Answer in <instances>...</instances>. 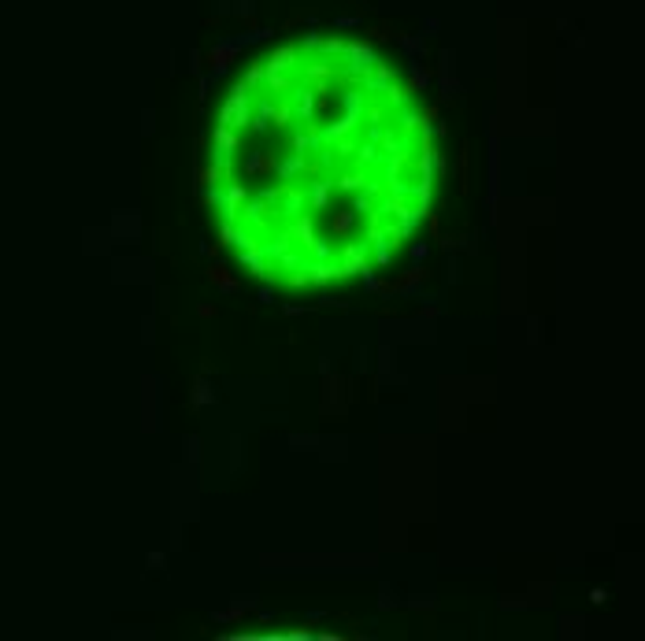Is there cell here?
<instances>
[{"instance_id":"10","label":"cell","mask_w":645,"mask_h":641,"mask_svg":"<svg viewBox=\"0 0 645 641\" xmlns=\"http://www.w3.org/2000/svg\"><path fill=\"white\" fill-rule=\"evenodd\" d=\"M286 234L293 238L297 249H304V241L316 238V216H312V211H297V216H290L286 219Z\"/></svg>"},{"instance_id":"31","label":"cell","mask_w":645,"mask_h":641,"mask_svg":"<svg viewBox=\"0 0 645 641\" xmlns=\"http://www.w3.org/2000/svg\"><path fill=\"white\" fill-rule=\"evenodd\" d=\"M426 82H430V74H426V67H419V63H416V67H412V78H408V82H404V89H408V93H412V96H416V93H419V89H423V86H426Z\"/></svg>"},{"instance_id":"27","label":"cell","mask_w":645,"mask_h":641,"mask_svg":"<svg viewBox=\"0 0 645 641\" xmlns=\"http://www.w3.org/2000/svg\"><path fill=\"white\" fill-rule=\"evenodd\" d=\"M226 178H230L226 167H219V163H208V167L197 171V186H201V189L204 186H219V182H226Z\"/></svg>"},{"instance_id":"36","label":"cell","mask_w":645,"mask_h":641,"mask_svg":"<svg viewBox=\"0 0 645 641\" xmlns=\"http://www.w3.org/2000/svg\"><path fill=\"white\" fill-rule=\"evenodd\" d=\"M371 260H375L378 267H390V260H393V249H390L386 241H382V245H371Z\"/></svg>"},{"instance_id":"20","label":"cell","mask_w":645,"mask_h":641,"mask_svg":"<svg viewBox=\"0 0 645 641\" xmlns=\"http://www.w3.org/2000/svg\"><path fill=\"white\" fill-rule=\"evenodd\" d=\"M353 163L360 171H375L378 163H382V152H378V145L375 141H360L356 145V152H353Z\"/></svg>"},{"instance_id":"30","label":"cell","mask_w":645,"mask_h":641,"mask_svg":"<svg viewBox=\"0 0 645 641\" xmlns=\"http://www.w3.org/2000/svg\"><path fill=\"white\" fill-rule=\"evenodd\" d=\"M326 378V401H323V412H330V408L338 404V412H341V382L338 378H330V374H323Z\"/></svg>"},{"instance_id":"28","label":"cell","mask_w":645,"mask_h":641,"mask_svg":"<svg viewBox=\"0 0 645 641\" xmlns=\"http://www.w3.org/2000/svg\"><path fill=\"white\" fill-rule=\"evenodd\" d=\"M426 211H430V208H419V204H408V211H404V216H401V219H397V226H401V230H404V234H412V230H416V226L423 223V216H426Z\"/></svg>"},{"instance_id":"22","label":"cell","mask_w":645,"mask_h":641,"mask_svg":"<svg viewBox=\"0 0 645 641\" xmlns=\"http://www.w3.org/2000/svg\"><path fill=\"white\" fill-rule=\"evenodd\" d=\"M208 282H211V286H219L223 293H234V289H238V278L230 274V267H226V264H219V260H215V264L208 267Z\"/></svg>"},{"instance_id":"38","label":"cell","mask_w":645,"mask_h":641,"mask_svg":"<svg viewBox=\"0 0 645 641\" xmlns=\"http://www.w3.org/2000/svg\"><path fill=\"white\" fill-rule=\"evenodd\" d=\"M401 45H404V52H426L423 38H401Z\"/></svg>"},{"instance_id":"3","label":"cell","mask_w":645,"mask_h":641,"mask_svg":"<svg viewBox=\"0 0 645 641\" xmlns=\"http://www.w3.org/2000/svg\"><path fill=\"white\" fill-rule=\"evenodd\" d=\"M368 264H371V249H368V241H345L341 249H338V271H341V278L360 274Z\"/></svg>"},{"instance_id":"42","label":"cell","mask_w":645,"mask_h":641,"mask_svg":"<svg viewBox=\"0 0 645 641\" xmlns=\"http://www.w3.org/2000/svg\"><path fill=\"white\" fill-rule=\"evenodd\" d=\"M419 115H423V123H438V104H430V108H423Z\"/></svg>"},{"instance_id":"35","label":"cell","mask_w":645,"mask_h":641,"mask_svg":"<svg viewBox=\"0 0 645 641\" xmlns=\"http://www.w3.org/2000/svg\"><path fill=\"white\" fill-rule=\"evenodd\" d=\"M238 230H241V223L223 219V226H219V241H215V245H234V241H238Z\"/></svg>"},{"instance_id":"1","label":"cell","mask_w":645,"mask_h":641,"mask_svg":"<svg viewBox=\"0 0 645 641\" xmlns=\"http://www.w3.org/2000/svg\"><path fill=\"white\" fill-rule=\"evenodd\" d=\"M253 89H245L241 82L234 89H230V96L223 101V108H219V119L215 123H223V126H234V130H245L249 126V119H253V96H249Z\"/></svg>"},{"instance_id":"16","label":"cell","mask_w":645,"mask_h":641,"mask_svg":"<svg viewBox=\"0 0 645 641\" xmlns=\"http://www.w3.org/2000/svg\"><path fill=\"white\" fill-rule=\"evenodd\" d=\"M215 404V389L208 386V374H197L193 386H189V408L193 412H201V408Z\"/></svg>"},{"instance_id":"34","label":"cell","mask_w":645,"mask_h":641,"mask_svg":"<svg viewBox=\"0 0 645 641\" xmlns=\"http://www.w3.org/2000/svg\"><path fill=\"white\" fill-rule=\"evenodd\" d=\"M241 86H245V89H260V86H263V63H253V67L245 71Z\"/></svg>"},{"instance_id":"17","label":"cell","mask_w":645,"mask_h":641,"mask_svg":"<svg viewBox=\"0 0 645 641\" xmlns=\"http://www.w3.org/2000/svg\"><path fill=\"white\" fill-rule=\"evenodd\" d=\"M378 96H382V104L390 108V111H397V108H404L408 101H412V93L404 89V82H397V78H390L382 89H378Z\"/></svg>"},{"instance_id":"24","label":"cell","mask_w":645,"mask_h":641,"mask_svg":"<svg viewBox=\"0 0 645 641\" xmlns=\"http://www.w3.org/2000/svg\"><path fill=\"white\" fill-rule=\"evenodd\" d=\"M353 226H356V211H353V208H341V211H334V216H330V230H334L338 238H349Z\"/></svg>"},{"instance_id":"23","label":"cell","mask_w":645,"mask_h":641,"mask_svg":"<svg viewBox=\"0 0 645 641\" xmlns=\"http://www.w3.org/2000/svg\"><path fill=\"white\" fill-rule=\"evenodd\" d=\"M286 249H293V238L286 234V230H278V234H275L271 241H263V249H260V252H263V260H268V264H275V260L282 256Z\"/></svg>"},{"instance_id":"40","label":"cell","mask_w":645,"mask_h":641,"mask_svg":"<svg viewBox=\"0 0 645 641\" xmlns=\"http://www.w3.org/2000/svg\"><path fill=\"white\" fill-rule=\"evenodd\" d=\"M393 604H397V597L390 593V589H382V601H378V608H382V612H390Z\"/></svg>"},{"instance_id":"19","label":"cell","mask_w":645,"mask_h":641,"mask_svg":"<svg viewBox=\"0 0 645 641\" xmlns=\"http://www.w3.org/2000/svg\"><path fill=\"white\" fill-rule=\"evenodd\" d=\"M211 145H215V149H223V152L234 156V152L241 149V138H238V130H234V126L215 123V126H211Z\"/></svg>"},{"instance_id":"32","label":"cell","mask_w":645,"mask_h":641,"mask_svg":"<svg viewBox=\"0 0 645 641\" xmlns=\"http://www.w3.org/2000/svg\"><path fill=\"white\" fill-rule=\"evenodd\" d=\"M304 264H308V260H304ZM304 264H301V267H293V271H286V274H282L290 289H304V286H308V267H304Z\"/></svg>"},{"instance_id":"7","label":"cell","mask_w":645,"mask_h":641,"mask_svg":"<svg viewBox=\"0 0 645 641\" xmlns=\"http://www.w3.org/2000/svg\"><path fill=\"white\" fill-rule=\"evenodd\" d=\"M286 96L293 104V123H312L316 119V93H312L304 82H293V89Z\"/></svg>"},{"instance_id":"13","label":"cell","mask_w":645,"mask_h":641,"mask_svg":"<svg viewBox=\"0 0 645 641\" xmlns=\"http://www.w3.org/2000/svg\"><path fill=\"white\" fill-rule=\"evenodd\" d=\"M275 163H278V156H275V152H268V149H260V152H249V156H245V178L275 174Z\"/></svg>"},{"instance_id":"8","label":"cell","mask_w":645,"mask_h":641,"mask_svg":"<svg viewBox=\"0 0 645 641\" xmlns=\"http://www.w3.org/2000/svg\"><path fill=\"white\" fill-rule=\"evenodd\" d=\"M363 123V115H356V111H341V119H334V123H326L323 130H319V141H323V149L330 141H338V138H349V134H356V126Z\"/></svg>"},{"instance_id":"18","label":"cell","mask_w":645,"mask_h":641,"mask_svg":"<svg viewBox=\"0 0 645 641\" xmlns=\"http://www.w3.org/2000/svg\"><path fill=\"white\" fill-rule=\"evenodd\" d=\"M268 123H275L278 130H286V126H293V104H290V96H271L268 101Z\"/></svg>"},{"instance_id":"12","label":"cell","mask_w":645,"mask_h":641,"mask_svg":"<svg viewBox=\"0 0 645 641\" xmlns=\"http://www.w3.org/2000/svg\"><path fill=\"white\" fill-rule=\"evenodd\" d=\"M308 286H330V282H341V271L338 264H330V260H308Z\"/></svg>"},{"instance_id":"15","label":"cell","mask_w":645,"mask_h":641,"mask_svg":"<svg viewBox=\"0 0 645 641\" xmlns=\"http://www.w3.org/2000/svg\"><path fill=\"white\" fill-rule=\"evenodd\" d=\"M234 56H238V41H223V45H215L211 52H208V67H211V74H223L230 63H234Z\"/></svg>"},{"instance_id":"9","label":"cell","mask_w":645,"mask_h":641,"mask_svg":"<svg viewBox=\"0 0 645 641\" xmlns=\"http://www.w3.org/2000/svg\"><path fill=\"white\" fill-rule=\"evenodd\" d=\"M330 189H334V178H312V182H304V208L308 211H326L330 204Z\"/></svg>"},{"instance_id":"33","label":"cell","mask_w":645,"mask_h":641,"mask_svg":"<svg viewBox=\"0 0 645 641\" xmlns=\"http://www.w3.org/2000/svg\"><path fill=\"white\" fill-rule=\"evenodd\" d=\"M316 52H319V56H326V60H334V56H341V52H345V41H341V38H326V41H319Z\"/></svg>"},{"instance_id":"41","label":"cell","mask_w":645,"mask_h":641,"mask_svg":"<svg viewBox=\"0 0 645 641\" xmlns=\"http://www.w3.org/2000/svg\"><path fill=\"white\" fill-rule=\"evenodd\" d=\"M423 219H426V226H430V234H434V238H438V230H441L438 216H434V211H426V216H423Z\"/></svg>"},{"instance_id":"37","label":"cell","mask_w":645,"mask_h":641,"mask_svg":"<svg viewBox=\"0 0 645 641\" xmlns=\"http://www.w3.org/2000/svg\"><path fill=\"white\" fill-rule=\"evenodd\" d=\"M353 211H363V216H371V211H375V201H371L368 193H356V201H353Z\"/></svg>"},{"instance_id":"2","label":"cell","mask_w":645,"mask_h":641,"mask_svg":"<svg viewBox=\"0 0 645 641\" xmlns=\"http://www.w3.org/2000/svg\"><path fill=\"white\" fill-rule=\"evenodd\" d=\"M345 74L349 78H363L371 71V63L378 60L375 56V48H371V41H345Z\"/></svg>"},{"instance_id":"44","label":"cell","mask_w":645,"mask_h":641,"mask_svg":"<svg viewBox=\"0 0 645 641\" xmlns=\"http://www.w3.org/2000/svg\"><path fill=\"white\" fill-rule=\"evenodd\" d=\"M197 316H201V319H215V308L211 304H201V308H197Z\"/></svg>"},{"instance_id":"6","label":"cell","mask_w":645,"mask_h":641,"mask_svg":"<svg viewBox=\"0 0 645 641\" xmlns=\"http://www.w3.org/2000/svg\"><path fill=\"white\" fill-rule=\"evenodd\" d=\"M275 174H278V182H301L304 174H316V163L308 160V152H293L275 163Z\"/></svg>"},{"instance_id":"29","label":"cell","mask_w":645,"mask_h":641,"mask_svg":"<svg viewBox=\"0 0 645 641\" xmlns=\"http://www.w3.org/2000/svg\"><path fill=\"white\" fill-rule=\"evenodd\" d=\"M304 256H308V260H330V256H334V249H330V241H323V238L316 234L312 241H304Z\"/></svg>"},{"instance_id":"21","label":"cell","mask_w":645,"mask_h":641,"mask_svg":"<svg viewBox=\"0 0 645 641\" xmlns=\"http://www.w3.org/2000/svg\"><path fill=\"white\" fill-rule=\"evenodd\" d=\"M371 171H345V174H338V182H334V189H349V193H363L368 189V182H371Z\"/></svg>"},{"instance_id":"14","label":"cell","mask_w":645,"mask_h":641,"mask_svg":"<svg viewBox=\"0 0 645 641\" xmlns=\"http://www.w3.org/2000/svg\"><path fill=\"white\" fill-rule=\"evenodd\" d=\"M426 278H430L426 264H416V267H408L404 274H397V282H390V293H412L416 286H423Z\"/></svg>"},{"instance_id":"43","label":"cell","mask_w":645,"mask_h":641,"mask_svg":"<svg viewBox=\"0 0 645 641\" xmlns=\"http://www.w3.org/2000/svg\"><path fill=\"white\" fill-rule=\"evenodd\" d=\"M316 48H319V34H308L304 38V52H316Z\"/></svg>"},{"instance_id":"45","label":"cell","mask_w":645,"mask_h":641,"mask_svg":"<svg viewBox=\"0 0 645 641\" xmlns=\"http://www.w3.org/2000/svg\"><path fill=\"white\" fill-rule=\"evenodd\" d=\"M260 301H263V304H271V282H263V286H260Z\"/></svg>"},{"instance_id":"39","label":"cell","mask_w":645,"mask_h":641,"mask_svg":"<svg viewBox=\"0 0 645 641\" xmlns=\"http://www.w3.org/2000/svg\"><path fill=\"white\" fill-rule=\"evenodd\" d=\"M426 252H430V245H426V241L412 245V260H416V264H426Z\"/></svg>"},{"instance_id":"46","label":"cell","mask_w":645,"mask_h":641,"mask_svg":"<svg viewBox=\"0 0 645 641\" xmlns=\"http://www.w3.org/2000/svg\"><path fill=\"white\" fill-rule=\"evenodd\" d=\"M590 601H593V604H605V601H608V593H605V589H593Z\"/></svg>"},{"instance_id":"25","label":"cell","mask_w":645,"mask_h":641,"mask_svg":"<svg viewBox=\"0 0 645 641\" xmlns=\"http://www.w3.org/2000/svg\"><path fill=\"white\" fill-rule=\"evenodd\" d=\"M382 163H386V178H393V174H401L408 163H412V145H404V149H397V152H390V156H382Z\"/></svg>"},{"instance_id":"5","label":"cell","mask_w":645,"mask_h":641,"mask_svg":"<svg viewBox=\"0 0 645 641\" xmlns=\"http://www.w3.org/2000/svg\"><path fill=\"white\" fill-rule=\"evenodd\" d=\"M245 201H249V189H245V182H238V178L230 174V178H226V186H223V204H219L223 219L238 223V219H241V208H245Z\"/></svg>"},{"instance_id":"11","label":"cell","mask_w":645,"mask_h":641,"mask_svg":"<svg viewBox=\"0 0 645 641\" xmlns=\"http://www.w3.org/2000/svg\"><path fill=\"white\" fill-rule=\"evenodd\" d=\"M297 63H301V45H278L275 52H271V60L263 63V71H282V74H290V71H297Z\"/></svg>"},{"instance_id":"4","label":"cell","mask_w":645,"mask_h":641,"mask_svg":"<svg viewBox=\"0 0 645 641\" xmlns=\"http://www.w3.org/2000/svg\"><path fill=\"white\" fill-rule=\"evenodd\" d=\"M275 219H278V208H275V204H268V201H260V196H256V201H245V208H241V219H238V223H241V226H249V230H256V234H260V230H268Z\"/></svg>"},{"instance_id":"26","label":"cell","mask_w":645,"mask_h":641,"mask_svg":"<svg viewBox=\"0 0 645 641\" xmlns=\"http://www.w3.org/2000/svg\"><path fill=\"white\" fill-rule=\"evenodd\" d=\"M263 86H268V93H275V96H286L293 89V78L282 74V71H263Z\"/></svg>"}]
</instances>
